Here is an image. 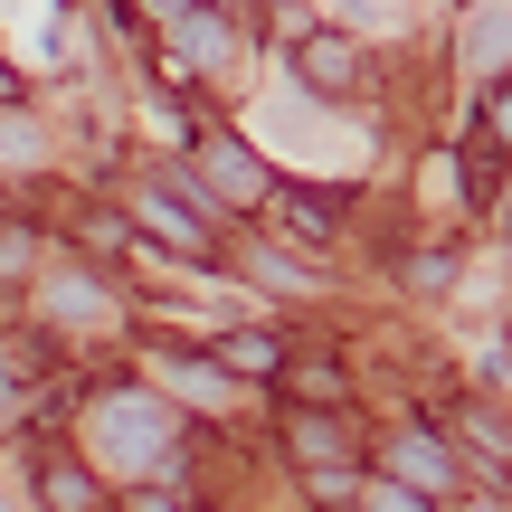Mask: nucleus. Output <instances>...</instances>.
I'll return each mask as SVG.
<instances>
[{"label": "nucleus", "instance_id": "nucleus-3", "mask_svg": "<svg viewBox=\"0 0 512 512\" xmlns=\"http://www.w3.org/2000/svg\"><path fill=\"white\" fill-rule=\"evenodd\" d=\"M190 152L209 162V190H219V200H238V209H275V171L256 162L238 133H190Z\"/></svg>", "mask_w": 512, "mask_h": 512}, {"label": "nucleus", "instance_id": "nucleus-11", "mask_svg": "<svg viewBox=\"0 0 512 512\" xmlns=\"http://www.w3.org/2000/svg\"><path fill=\"white\" fill-rule=\"evenodd\" d=\"M200 10H228V19H238V10H247V0H200Z\"/></svg>", "mask_w": 512, "mask_h": 512}, {"label": "nucleus", "instance_id": "nucleus-1", "mask_svg": "<svg viewBox=\"0 0 512 512\" xmlns=\"http://www.w3.org/2000/svg\"><path fill=\"white\" fill-rule=\"evenodd\" d=\"M133 238L190 256V266H219V238H209V219L190 200H162V181H133Z\"/></svg>", "mask_w": 512, "mask_h": 512}, {"label": "nucleus", "instance_id": "nucleus-9", "mask_svg": "<svg viewBox=\"0 0 512 512\" xmlns=\"http://www.w3.org/2000/svg\"><path fill=\"white\" fill-rule=\"evenodd\" d=\"M67 238H76V256H124L133 247V219H124V209H76Z\"/></svg>", "mask_w": 512, "mask_h": 512}, {"label": "nucleus", "instance_id": "nucleus-10", "mask_svg": "<svg viewBox=\"0 0 512 512\" xmlns=\"http://www.w3.org/2000/svg\"><path fill=\"white\" fill-rule=\"evenodd\" d=\"M114 512H181V503H171V494H152V484H143V494H124Z\"/></svg>", "mask_w": 512, "mask_h": 512}, {"label": "nucleus", "instance_id": "nucleus-7", "mask_svg": "<svg viewBox=\"0 0 512 512\" xmlns=\"http://www.w3.org/2000/svg\"><path fill=\"white\" fill-rule=\"evenodd\" d=\"M209 361L228 370V380H285V342H275V332H219V342H209Z\"/></svg>", "mask_w": 512, "mask_h": 512}, {"label": "nucleus", "instance_id": "nucleus-8", "mask_svg": "<svg viewBox=\"0 0 512 512\" xmlns=\"http://www.w3.org/2000/svg\"><path fill=\"white\" fill-rule=\"evenodd\" d=\"M389 465H399L408 494H446V484H456V465H446L437 437H399V446H389Z\"/></svg>", "mask_w": 512, "mask_h": 512}, {"label": "nucleus", "instance_id": "nucleus-2", "mask_svg": "<svg viewBox=\"0 0 512 512\" xmlns=\"http://www.w3.org/2000/svg\"><path fill=\"white\" fill-rule=\"evenodd\" d=\"M294 76H304L313 95H332V105H342V95L370 86V48H361L351 29H304V38H294Z\"/></svg>", "mask_w": 512, "mask_h": 512}, {"label": "nucleus", "instance_id": "nucleus-4", "mask_svg": "<svg viewBox=\"0 0 512 512\" xmlns=\"http://www.w3.org/2000/svg\"><path fill=\"white\" fill-rule=\"evenodd\" d=\"M29 494H38V512H114L105 475H95L86 456H38L29 465Z\"/></svg>", "mask_w": 512, "mask_h": 512}, {"label": "nucleus", "instance_id": "nucleus-6", "mask_svg": "<svg viewBox=\"0 0 512 512\" xmlns=\"http://www.w3.org/2000/svg\"><path fill=\"white\" fill-rule=\"evenodd\" d=\"M446 427H456V446H475V456H484V475H494V484H512V427L494 418V408H475V399H465Z\"/></svg>", "mask_w": 512, "mask_h": 512}, {"label": "nucleus", "instance_id": "nucleus-5", "mask_svg": "<svg viewBox=\"0 0 512 512\" xmlns=\"http://www.w3.org/2000/svg\"><path fill=\"white\" fill-rule=\"evenodd\" d=\"M285 446H294V465H313V475H351V456H361V437H351L332 408H285Z\"/></svg>", "mask_w": 512, "mask_h": 512}]
</instances>
